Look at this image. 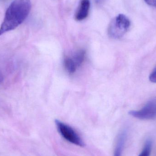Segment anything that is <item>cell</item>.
Returning a JSON list of instances; mask_svg holds the SVG:
<instances>
[{
    "mask_svg": "<svg viewBox=\"0 0 156 156\" xmlns=\"http://www.w3.org/2000/svg\"><path fill=\"white\" fill-rule=\"evenodd\" d=\"M86 52L83 49H80L77 51L72 57H70L71 60L75 64L77 68L80 66L85 59Z\"/></svg>",
    "mask_w": 156,
    "mask_h": 156,
    "instance_id": "cell-7",
    "label": "cell"
},
{
    "mask_svg": "<svg viewBox=\"0 0 156 156\" xmlns=\"http://www.w3.org/2000/svg\"><path fill=\"white\" fill-rule=\"evenodd\" d=\"M144 1L148 5L156 7V0H144Z\"/></svg>",
    "mask_w": 156,
    "mask_h": 156,
    "instance_id": "cell-11",
    "label": "cell"
},
{
    "mask_svg": "<svg viewBox=\"0 0 156 156\" xmlns=\"http://www.w3.org/2000/svg\"><path fill=\"white\" fill-rule=\"evenodd\" d=\"M64 63L66 70L69 74H74L77 69L70 57L67 56L65 57L64 58Z\"/></svg>",
    "mask_w": 156,
    "mask_h": 156,
    "instance_id": "cell-8",
    "label": "cell"
},
{
    "mask_svg": "<svg viewBox=\"0 0 156 156\" xmlns=\"http://www.w3.org/2000/svg\"><path fill=\"white\" fill-rule=\"evenodd\" d=\"M55 123L58 133L64 139L78 146H84V142L74 128L59 120H56Z\"/></svg>",
    "mask_w": 156,
    "mask_h": 156,
    "instance_id": "cell-3",
    "label": "cell"
},
{
    "mask_svg": "<svg viewBox=\"0 0 156 156\" xmlns=\"http://www.w3.org/2000/svg\"><path fill=\"white\" fill-rule=\"evenodd\" d=\"M149 80L152 82L156 83V67L150 74Z\"/></svg>",
    "mask_w": 156,
    "mask_h": 156,
    "instance_id": "cell-10",
    "label": "cell"
},
{
    "mask_svg": "<svg viewBox=\"0 0 156 156\" xmlns=\"http://www.w3.org/2000/svg\"><path fill=\"white\" fill-rule=\"evenodd\" d=\"M126 133L125 132H123L119 135L117 138L114 156H122L123 148L126 139Z\"/></svg>",
    "mask_w": 156,
    "mask_h": 156,
    "instance_id": "cell-6",
    "label": "cell"
},
{
    "mask_svg": "<svg viewBox=\"0 0 156 156\" xmlns=\"http://www.w3.org/2000/svg\"><path fill=\"white\" fill-rule=\"evenodd\" d=\"M130 20L124 15L120 14L112 19L108 28V35L113 39L122 37L130 28Z\"/></svg>",
    "mask_w": 156,
    "mask_h": 156,
    "instance_id": "cell-2",
    "label": "cell"
},
{
    "mask_svg": "<svg viewBox=\"0 0 156 156\" xmlns=\"http://www.w3.org/2000/svg\"><path fill=\"white\" fill-rule=\"evenodd\" d=\"M3 76L2 74V72L0 71V84L2 83L3 81Z\"/></svg>",
    "mask_w": 156,
    "mask_h": 156,
    "instance_id": "cell-13",
    "label": "cell"
},
{
    "mask_svg": "<svg viewBox=\"0 0 156 156\" xmlns=\"http://www.w3.org/2000/svg\"><path fill=\"white\" fill-rule=\"evenodd\" d=\"M152 148V141L150 139L147 140L143 151L138 156H150Z\"/></svg>",
    "mask_w": 156,
    "mask_h": 156,
    "instance_id": "cell-9",
    "label": "cell"
},
{
    "mask_svg": "<svg viewBox=\"0 0 156 156\" xmlns=\"http://www.w3.org/2000/svg\"><path fill=\"white\" fill-rule=\"evenodd\" d=\"M90 0H81L76 13L75 18L77 21L84 20L88 16L90 11Z\"/></svg>",
    "mask_w": 156,
    "mask_h": 156,
    "instance_id": "cell-5",
    "label": "cell"
},
{
    "mask_svg": "<svg viewBox=\"0 0 156 156\" xmlns=\"http://www.w3.org/2000/svg\"><path fill=\"white\" fill-rule=\"evenodd\" d=\"M31 9L30 0H14L6 10L0 27V35L18 27L26 19Z\"/></svg>",
    "mask_w": 156,
    "mask_h": 156,
    "instance_id": "cell-1",
    "label": "cell"
},
{
    "mask_svg": "<svg viewBox=\"0 0 156 156\" xmlns=\"http://www.w3.org/2000/svg\"><path fill=\"white\" fill-rule=\"evenodd\" d=\"M95 1V3L97 4V5H101L102 4L105 2V0H94Z\"/></svg>",
    "mask_w": 156,
    "mask_h": 156,
    "instance_id": "cell-12",
    "label": "cell"
},
{
    "mask_svg": "<svg viewBox=\"0 0 156 156\" xmlns=\"http://www.w3.org/2000/svg\"><path fill=\"white\" fill-rule=\"evenodd\" d=\"M133 117L141 120H150L156 117V98L148 101L138 111H131L129 112Z\"/></svg>",
    "mask_w": 156,
    "mask_h": 156,
    "instance_id": "cell-4",
    "label": "cell"
}]
</instances>
